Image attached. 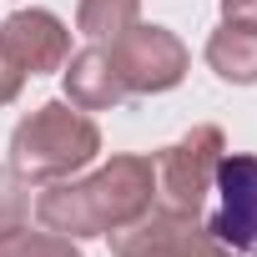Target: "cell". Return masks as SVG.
Segmentation results:
<instances>
[{"label": "cell", "mask_w": 257, "mask_h": 257, "mask_svg": "<svg viewBox=\"0 0 257 257\" xmlns=\"http://www.w3.org/2000/svg\"><path fill=\"white\" fill-rule=\"evenodd\" d=\"M227 152V137L222 126L202 121L172 147H162L152 157V172H157V207L167 212H182V217H202L207 197H212V182H217V162Z\"/></svg>", "instance_id": "3957f363"}, {"label": "cell", "mask_w": 257, "mask_h": 257, "mask_svg": "<svg viewBox=\"0 0 257 257\" xmlns=\"http://www.w3.org/2000/svg\"><path fill=\"white\" fill-rule=\"evenodd\" d=\"M207 66L232 86H257V26L222 21L207 41Z\"/></svg>", "instance_id": "9c48e42d"}, {"label": "cell", "mask_w": 257, "mask_h": 257, "mask_svg": "<svg viewBox=\"0 0 257 257\" xmlns=\"http://www.w3.org/2000/svg\"><path fill=\"white\" fill-rule=\"evenodd\" d=\"M106 242H111L116 257H237L227 242L212 237L207 222L182 217V212H167V207H152L132 227L106 232Z\"/></svg>", "instance_id": "5b68a950"}, {"label": "cell", "mask_w": 257, "mask_h": 257, "mask_svg": "<svg viewBox=\"0 0 257 257\" xmlns=\"http://www.w3.org/2000/svg\"><path fill=\"white\" fill-rule=\"evenodd\" d=\"M142 16V0H81L76 6V31L91 41H116L121 31H132Z\"/></svg>", "instance_id": "30bf717a"}, {"label": "cell", "mask_w": 257, "mask_h": 257, "mask_svg": "<svg viewBox=\"0 0 257 257\" xmlns=\"http://www.w3.org/2000/svg\"><path fill=\"white\" fill-rule=\"evenodd\" d=\"M222 16L242 21V26H257V0H222Z\"/></svg>", "instance_id": "5bb4252c"}, {"label": "cell", "mask_w": 257, "mask_h": 257, "mask_svg": "<svg viewBox=\"0 0 257 257\" xmlns=\"http://www.w3.org/2000/svg\"><path fill=\"white\" fill-rule=\"evenodd\" d=\"M157 207V172L152 157H111L106 167H96L81 182H51L36 197V217L41 227L86 242V237H106L116 227H132L137 217H147Z\"/></svg>", "instance_id": "6da1fadb"}, {"label": "cell", "mask_w": 257, "mask_h": 257, "mask_svg": "<svg viewBox=\"0 0 257 257\" xmlns=\"http://www.w3.org/2000/svg\"><path fill=\"white\" fill-rule=\"evenodd\" d=\"M0 257H86V252H81L71 237L51 232V227L31 232V227L21 222V227H11V232H0Z\"/></svg>", "instance_id": "8fae6325"}, {"label": "cell", "mask_w": 257, "mask_h": 257, "mask_svg": "<svg viewBox=\"0 0 257 257\" xmlns=\"http://www.w3.org/2000/svg\"><path fill=\"white\" fill-rule=\"evenodd\" d=\"M212 192H217V212L207 217L212 237L227 242L232 252H252L257 247V157L222 152Z\"/></svg>", "instance_id": "8992f818"}, {"label": "cell", "mask_w": 257, "mask_h": 257, "mask_svg": "<svg viewBox=\"0 0 257 257\" xmlns=\"http://www.w3.org/2000/svg\"><path fill=\"white\" fill-rule=\"evenodd\" d=\"M106 51H111L116 71H121L126 96H162V91L182 86V76H187V66H192V56H187V46H182L177 31H167V26H142V21H137L132 31H121Z\"/></svg>", "instance_id": "277c9868"}, {"label": "cell", "mask_w": 257, "mask_h": 257, "mask_svg": "<svg viewBox=\"0 0 257 257\" xmlns=\"http://www.w3.org/2000/svg\"><path fill=\"white\" fill-rule=\"evenodd\" d=\"M61 81H66V101L76 111H111V106L126 101L121 71H116V61L101 41L86 46V51H71L66 66H61Z\"/></svg>", "instance_id": "ba28073f"}, {"label": "cell", "mask_w": 257, "mask_h": 257, "mask_svg": "<svg viewBox=\"0 0 257 257\" xmlns=\"http://www.w3.org/2000/svg\"><path fill=\"white\" fill-rule=\"evenodd\" d=\"M101 152V126L91 111H76L71 101L36 106L11 132V172H21L31 187H51L91 167Z\"/></svg>", "instance_id": "7a4b0ae2"}, {"label": "cell", "mask_w": 257, "mask_h": 257, "mask_svg": "<svg viewBox=\"0 0 257 257\" xmlns=\"http://www.w3.org/2000/svg\"><path fill=\"white\" fill-rule=\"evenodd\" d=\"M31 217V182L11 167H0V232H11Z\"/></svg>", "instance_id": "7c38bea8"}, {"label": "cell", "mask_w": 257, "mask_h": 257, "mask_svg": "<svg viewBox=\"0 0 257 257\" xmlns=\"http://www.w3.org/2000/svg\"><path fill=\"white\" fill-rule=\"evenodd\" d=\"M0 46L6 56L26 71V76H46V71H61L66 56H71V31L61 16L51 11H11L0 21Z\"/></svg>", "instance_id": "52a82bcc"}, {"label": "cell", "mask_w": 257, "mask_h": 257, "mask_svg": "<svg viewBox=\"0 0 257 257\" xmlns=\"http://www.w3.org/2000/svg\"><path fill=\"white\" fill-rule=\"evenodd\" d=\"M21 86H26V71L6 56V46H0V106H11L21 96Z\"/></svg>", "instance_id": "4fadbf2b"}]
</instances>
